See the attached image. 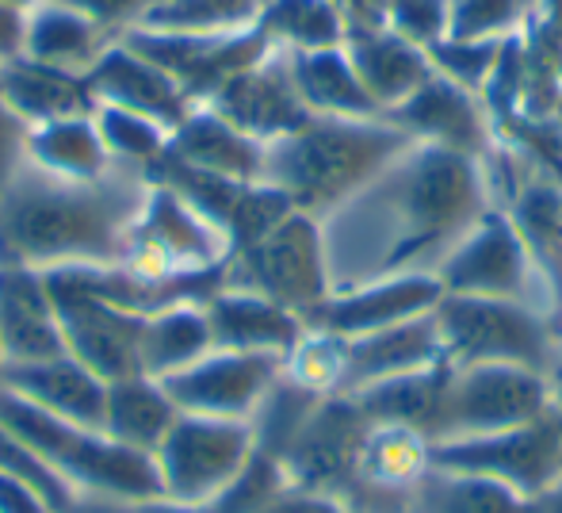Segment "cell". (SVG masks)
I'll return each instance as SVG.
<instances>
[{
  "instance_id": "cell-1",
  "label": "cell",
  "mask_w": 562,
  "mask_h": 513,
  "mask_svg": "<svg viewBox=\"0 0 562 513\" xmlns=\"http://www.w3.org/2000/svg\"><path fill=\"white\" fill-rule=\"evenodd\" d=\"M149 185L115 165L100 180H61L23 161L0 196V260L38 272L66 265H115Z\"/></svg>"
},
{
  "instance_id": "cell-2",
  "label": "cell",
  "mask_w": 562,
  "mask_h": 513,
  "mask_svg": "<svg viewBox=\"0 0 562 513\" xmlns=\"http://www.w3.org/2000/svg\"><path fill=\"white\" fill-rule=\"evenodd\" d=\"M363 196L375 200V208H383L391 219V242L363 280L437 272L440 260L494 208L474 157L425 142L409 146Z\"/></svg>"
},
{
  "instance_id": "cell-3",
  "label": "cell",
  "mask_w": 562,
  "mask_h": 513,
  "mask_svg": "<svg viewBox=\"0 0 562 513\" xmlns=\"http://www.w3.org/2000/svg\"><path fill=\"white\" fill-rule=\"evenodd\" d=\"M409 146L406 131L379 120L311 115L299 131L265 146V185L280 188L295 211L326 223L363 196Z\"/></svg>"
},
{
  "instance_id": "cell-4",
  "label": "cell",
  "mask_w": 562,
  "mask_h": 513,
  "mask_svg": "<svg viewBox=\"0 0 562 513\" xmlns=\"http://www.w3.org/2000/svg\"><path fill=\"white\" fill-rule=\"evenodd\" d=\"M0 425L35 448L77 494H104L123 502L165 499L161 476L149 453L119 445L100 430H85L66 417L46 414L8 387H0Z\"/></svg>"
},
{
  "instance_id": "cell-5",
  "label": "cell",
  "mask_w": 562,
  "mask_h": 513,
  "mask_svg": "<svg viewBox=\"0 0 562 513\" xmlns=\"http://www.w3.org/2000/svg\"><path fill=\"white\" fill-rule=\"evenodd\" d=\"M440 349L451 368L467 365H513L559 376L562 342L551 330L548 314L528 299H479V295H440L432 306Z\"/></svg>"
},
{
  "instance_id": "cell-6",
  "label": "cell",
  "mask_w": 562,
  "mask_h": 513,
  "mask_svg": "<svg viewBox=\"0 0 562 513\" xmlns=\"http://www.w3.org/2000/svg\"><path fill=\"white\" fill-rule=\"evenodd\" d=\"M226 288L257 291L303 319L334 291V268L322 219L291 211L252 246L226 257Z\"/></svg>"
},
{
  "instance_id": "cell-7",
  "label": "cell",
  "mask_w": 562,
  "mask_h": 513,
  "mask_svg": "<svg viewBox=\"0 0 562 513\" xmlns=\"http://www.w3.org/2000/svg\"><path fill=\"white\" fill-rule=\"evenodd\" d=\"M252 453L257 445L249 422L180 414L154 453L161 494L188 506H207L241 476Z\"/></svg>"
},
{
  "instance_id": "cell-8",
  "label": "cell",
  "mask_w": 562,
  "mask_h": 513,
  "mask_svg": "<svg viewBox=\"0 0 562 513\" xmlns=\"http://www.w3.org/2000/svg\"><path fill=\"white\" fill-rule=\"evenodd\" d=\"M555 380L513 365H467L451 368L437 414V440L479 437L528 425L551 410Z\"/></svg>"
},
{
  "instance_id": "cell-9",
  "label": "cell",
  "mask_w": 562,
  "mask_h": 513,
  "mask_svg": "<svg viewBox=\"0 0 562 513\" xmlns=\"http://www.w3.org/2000/svg\"><path fill=\"white\" fill-rule=\"evenodd\" d=\"M226 257L223 234L207 219L195 215L169 188L149 185L138 219L126 234L123 257L115 265H123L134 276H146V280H177V276L226 265Z\"/></svg>"
},
{
  "instance_id": "cell-10",
  "label": "cell",
  "mask_w": 562,
  "mask_h": 513,
  "mask_svg": "<svg viewBox=\"0 0 562 513\" xmlns=\"http://www.w3.org/2000/svg\"><path fill=\"white\" fill-rule=\"evenodd\" d=\"M432 464L467 476H486L517 494H536L562 476V425L543 414L528 425L479 437H451L432 445Z\"/></svg>"
},
{
  "instance_id": "cell-11",
  "label": "cell",
  "mask_w": 562,
  "mask_h": 513,
  "mask_svg": "<svg viewBox=\"0 0 562 513\" xmlns=\"http://www.w3.org/2000/svg\"><path fill=\"white\" fill-rule=\"evenodd\" d=\"M123 43L154 66H161L195 108L211 104L226 81H234L241 69L257 66L276 51L257 23L245 31H226V35H177V31L131 27Z\"/></svg>"
},
{
  "instance_id": "cell-12",
  "label": "cell",
  "mask_w": 562,
  "mask_h": 513,
  "mask_svg": "<svg viewBox=\"0 0 562 513\" xmlns=\"http://www.w3.org/2000/svg\"><path fill=\"white\" fill-rule=\"evenodd\" d=\"M368 433L371 422L352 394H326L280 460L288 487L348 499L360 476Z\"/></svg>"
},
{
  "instance_id": "cell-13",
  "label": "cell",
  "mask_w": 562,
  "mask_h": 513,
  "mask_svg": "<svg viewBox=\"0 0 562 513\" xmlns=\"http://www.w3.org/2000/svg\"><path fill=\"white\" fill-rule=\"evenodd\" d=\"M54 306H58L61 342L74 360H81L89 372L104 383L142 376V326L146 319L131 314L92 291L77 288L61 272H46Z\"/></svg>"
},
{
  "instance_id": "cell-14",
  "label": "cell",
  "mask_w": 562,
  "mask_h": 513,
  "mask_svg": "<svg viewBox=\"0 0 562 513\" xmlns=\"http://www.w3.org/2000/svg\"><path fill=\"white\" fill-rule=\"evenodd\" d=\"M437 280L445 295L528 299V283L536 280V272L513 219L502 208H490L437 265Z\"/></svg>"
},
{
  "instance_id": "cell-15",
  "label": "cell",
  "mask_w": 562,
  "mask_h": 513,
  "mask_svg": "<svg viewBox=\"0 0 562 513\" xmlns=\"http://www.w3.org/2000/svg\"><path fill=\"white\" fill-rule=\"evenodd\" d=\"M440 295L445 288H440L437 272H398L379 276V280L337 283L314 311L303 314V326L337 337H363L398 326V322L422 319L440 303Z\"/></svg>"
},
{
  "instance_id": "cell-16",
  "label": "cell",
  "mask_w": 562,
  "mask_h": 513,
  "mask_svg": "<svg viewBox=\"0 0 562 513\" xmlns=\"http://www.w3.org/2000/svg\"><path fill=\"white\" fill-rule=\"evenodd\" d=\"M283 357L272 353H229L211 349L184 372L165 376L161 387L177 402L180 414H207L229 417V422H249L265 391L280 380Z\"/></svg>"
},
{
  "instance_id": "cell-17",
  "label": "cell",
  "mask_w": 562,
  "mask_h": 513,
  "mask_svg": "<svg viewBox=\"0 0 562 513\" xmlns=\"http://www.w3.org/2000/svg\"><path fill=\"white\" fill-rule=\"evenodd\" d=\"M383 120L394 123L398 131H406L414 142L451 149V154H467L474 161H482L490 154V146L497 142L494 123H490L479 92L459 89L456 81H448L440 74H432L398 108L383 112Z\"/></svg>"
},
{
  "instance_id": "cell-18",
  "label": "cell",
  "mask_w": 562,
  "mask_h": 513,
  "mask_svg": "<svg viewBox=\"0 0 562 513\" xmlns=\"http://www.w3.org/2000/svg\"><path fill=\"white\" fill-rule=\"evenodd\" d=\"M207 108L223 115L226 123H234L237 131H245L249 138L265 142V146L311 120V108L299 97L283 51H272L257 66L241 69L234 81L218 89V97Z\"/></svg>"
},
{
  "instance_id": "cell-19",
  "label": "cell",
  "mask_w": 562,
  "mask_h": 513,
  "mask_svg": "<svg viewBox=\"0 0 562 513\" xmlns=\"http://www.w3.org/2000/svg\"><path fill=\"white\" fill-rule=\"evenodd\" d=\"M0 349L8 365H31L66 353L46 272L15 260H0Z\"/></svg>"
},
{
  "instance_id": "cell-20",
  "label": "cell",
  "mask_w": 562,
  "mask_h": 513,
  "mask_svg": "<svg viewBox=\"0 0 562 513\" xmlns=\"http://www.w3.org/2000/svg\"><path fill=\"white\" fill-rule=\"evenodd\" d=\"M89 81L100 104L146 115V120L161 123L169 134L177 131L180 123L188 120V112L195 108L192 100H188V92L180 89L161 66H154V62L142 58L138 51H131L123 38L100 54V62L89 69Z\"/></svg>"
},
{
  "instance_id": "cell-21",
  "label": "cell",
  "mask_w": 562,
  "mask_h": 513,
  "mask_svg": "<svg viewBox=\"0 0 562 513\" xmlns=\"http://www.w3.org/2000/svg\"><path fill=\"white\" fill-rule=\"evenodd\" d=\"M0 387H8V391L20 394V399L35 402L46 414L104 433L108 383L100 380L97 372H89L81 360L69 357V353L31 360V365H8Z\"/></svg>"
},
{
  "instance_id": "cell-22",
  "label": "cell",
  "mask_w": 562,
  "mask_h": 513,
  "mask_svg": "<svg viewBox=\"0 0 562 513\" xmlns=\"http://www.w3.org/2000/svg\"><path fill=\"white\" fill-rule=\"evenodd\" d=\"M345 342H348V357H345L340 394H356L371 383L394 380V376H406V372H422V368L445 360L432 311L422 314V319L398 322V326L375 330V334L345 337Z\"/></svg>"
},
{
  "instance_id": "cell-23",
  "label": "cell",
  "mask_w": 562,
  "mask_h": 513,
  "mask_svg": "<svg viewBox=\"0 0 562 513\" xmlns=\"http://www.w3.org/2000/svg\"><path fill=\"white\" fill-rule=\"evenodd\" d=\"M203 311H207L215 349H229V353H272V357H288L299 337L306 334L303 319L295 311L257 295V291L223 288L203 303Z\"/></svg>"
},
{
  "instance_id": "cell-24",
  "label": "cell",
  "mask_w": 562,
  "mask_h": 513,
  "mask_svg": "<svg viewBox=\"0 0 562 513\" xmlns=\"http://www.w3.org/2000/svg\"><path fill=\"white\" fill-rule=\"evenodd\" d=\"M0 92L27 127L54 120H81V115H97L100 108L89 74L46 66L27 54L0 66Z\"/></svg>"
},
{
  "instance_id": "cell-25",
  "label": "cell",
  "mask_w": 562,
  "mask_h": 513,
  "mask_svg": "<svg viewBox=\"0 0 562 513\" xmlns=\"http://www.w3.org/2000/svg\"><path fill=\"white\" fill-rule=\"evenodd\" d=\"M345 51L352 69L360 74L368 97L375 100L379 115L398 108L406 97H414L425 81L432 77V62L422 46L406 43L391 27H363L348 31Z\"/></svg>"
},
{
  "instance_id": "cell-26",
  "label": "cell",
  "mask_w": 562,
  "mask_h": 513,
  "mask_svg": "<svg viewBox=\"0 0 562 513\" xmlns=\"http://www.w3.org/2000/svg\"><path fill=\"white\" fill-rule=\"evenodd\" d=\"M165 149L172 157H180V161L195 165V169L218 172V177L229 180H245V185H257L265 177V142L237 131L234 123H226L207 104L188 112V120L169 134V146Z\"/></svg>"
},
{
  "instance_id": "cell-27",
  "label": "cell",
  "mask_w": 562,
  "mask_h": 513,
  "mask_svg": "<svg viewBox=\"0 0 562 513\" xmlns=\"http://www.w3.org/2000/svg\"><path fill=\"white\" fill-rule=\"evenodd\" d=\"M288 54V51H283ZM291 77L311 108V115H337V120H379L375 100L368 97L360 74L348 62L345 43L322 46V51H291L288 54Z\"/></svg>"
},
{
  "instance_id": "cell-28",
  "label": "cell",
  "mask_w": 562,
  "mask_h": 513,
  "mask_svg": "<svg viewBox=\"0 0 562 513\" xmlns=\"http://www.w3.org/2000/svg\"><path fill=\"white\" fill-rule=\"evenodd\" d=\"M115 43H119L115 35H108L89 15L74 12L61 0H43V4H35L27 12V43H23V54L35 62H46V66L89 74L100 62V54Z\"/></svg>"
},
{
  "instance_id": "cell-29",
  "label": "cell",
  "mask_w": 562,
  "mask_h": 513,
  "mask_svg": "<svg viewBox=\"0 0 562 513\" xmlns=\"http://www.w3.org/2000/svg\"><path fill=\"white\" fill-rule=\"evenodd\" d=\"M177 417V402L169 399V391L154 376H126V380L108 383L104 433L119 445L154 456Z\"/></svg>"
},
{
  "instance_id": "cell-30",
  "label": "cell",
  "mask_w": 562,
  "mask_h": 513,
  "mask_svg": "<svg viewBox=\"0 0 562 513\" xmlns=\"http://www.w3.org/2000/svg\"><path fill=\"white\" fill-rule=\"evenodd\" d=\"M451 365H429L422 372H406L394 376V380L371 383L363 391H356L352 399L360 402V410L368 414L371 425H406L417 430L425 437H437V414H440V399H445Z\"/></svg>"
},
{
  "instance_id": "cell-31",
  "label": "cell",
  "mask_w": 562,
  "mask_h": 513,
  "mask_svg": "<svg viewBox=\"0 0 562 513\" xmlns=\"http://www.w3.org/2000/svg\"><path fill=\"white\" fill-rule=\"evenodd\" d=\"M525 108L520 120H551L562 97V0H532L520 27Z\"/></svg>"
},
{
  "instance_id": "cell-32",
  "label": "cell",
  "mask_w": 562,
  "mask_h": 513,
  "mask_svg": "<svg viewBox=\"0 0 562 513\" xmlns=\"http://www.w3.org/2000/svg\"><path fill=\"white\" fill-rule=\"evenodd\" d=\"M27 161L61 180H100L115 169L92 115L54 120L27 131Z\"/></svg>"
},
{
  "instance_id": "cell-33",
  "label": "cell",
  "mask_w": 562,
  "mask_h": 513,
  "mask_svg": "<svg viewBox=\"0 0 562 513\" xmlns=\"http://www.w3.org/2000/svg\"><path fill=\"white\" fill-rule=\"evenodd\" d=\"M402 513H525V494L486 476H467L432 464L406 491Z\"/></svg>"
},
{
  "instance_id": "cell-34",
  "label": "cell",
  "mask_w": 562,
  "mask_h": 513,
  "mask_svg": "<svg viewBox=\"0 0 562 513\" xmlns=\"http://www.w3.org/2000/svg\"><path fill=\"white\" fill-rule=\"evenodd\" d=\"M211 349H215V337H211L207 311L200 303L157 311L142 326V376L165 380L172 372H184Z\"/></svg>"
},
{
  "instance_id": "cell-35",
  "label": "cell",
  "mask_w": 562,
  "mask_h": 513,
  "mask_svg": "<svg viewBox=\"0 0 562 513\" xmlns=\"http://www.w3.org/2000/svg\"><path fill=\"white\" fill-rule=\"evenodd\" d=\"M257 27L276 51H322L345 43V15L329 0H265Z\"/></svg>"
},
{
  "instance_id": "cell-36",
  "label": "cell",
  "mask_w": 562,
  "mask_h": 513,
  "mask_svg": "<svg viewBox=\"0 0 562 513\" xmlns=\"http://www.w3.org/2000/svg\"><path fill=\"white\" fill-rule=\"evenodd\" d=\"M322 399H326V394L311 391V387L291 380L288 372H280V380L268 387L265 399L257 402V410H252V417H249L257 453L280 464L283 453L291 448V440L299 437V430H303L306 417L318 410Z\"/></svg>"
},
{
  "instance_id": "cell-37",
  "label": "cell",
  "mask_w": 562,
  "mask_h": 513,
  "mask_svg": "<svg viewBox=\"0 0 562 513\" xmlns=\"http://www.w3.org/2000/svg\"><path fill=\"white\" fill-rule=\"evenodd\" d=\"M265 0H157L138 27L177 35H226L257 23Z\"/></svg>"
},
{
  "instance_id": "cell-38",
  "label": "cell",
  "mask_w": 562,
  "mask_h": 513,
  "mask_svg": "<svg viewBox=\"0 0 562 513\" xmlns=\"http://www.w3.org/2000/svg\"><path fill=\"white\" fill-rule=\"evenodd\" d=\"M92 120H97V131H100V138H104L112 161L126 165V169H146V165H154L157 157L165 154V146H169V131H165L161 123L146 120V115L100 104Z\"/></svg>"
},
{
  "instance_id": "cell-39",
  "label": "cell",
  "mask_w": 562,
  "mask_h": 513,
  "mask_svg": "<svg viewBox=\"0 0 562 513\" xmlns=\"http://www.w3.org/2000/svg\"><path fill=\"white\" fill-rule=\"evenodd\" d=\"M345 357H348L345 337L306 330L295 342V349L283 357V372L318 394H340V383H345Z\"/></svg>"
},
{
  "instance_id": "cell-40",
  "label": "cell",
  "mask_w": 562,
  "mask_h": 513,
  "mask_svg": "<svg viewBox=\"0 0 562 513\" xmlns=\"http://www.w3.org/2000/svg\"><path fill=\"white\" fill-rule=\"evenodd\" d=\"M505 38H440V43H432L425 54H429V62H432V74L448 77L459 89L479 92L482 97Z\"/></svg>"
},
{
  "instance_id": "cell-41",
  "label": "cell",
  "mask_w": 562,
  "mask_h": 513,
  "mask_svg": "<svg viewBox=\"0 0 562 513\" xmlns=\"http://www.w3.org/2000/svg\"><path fill=\"white\" fill-rule=\"evenodd\" d=\"M525 0H448L445 38H505L525 27Z\"/></svg>"
},
{
  "instance_id": "cell-42",
  "label": "cell",
  "mask_w": 562,
  "mask_h": 513,
  "mask_svg": "<svg viewBox=\"0 0 562 513\" xmlns=\"http://www.w3.org/2000/svg\"><path fill=\"white\" fill-rule=\"evenodd\" d=\"M383 20L394 35L429 51L448 35V0H386Z\"/></svg>"
},
{
  "instance_id": "cell-43",
  "label": "cell",
  "mask_w": 562,
  "mask_h": 513,
  "mask_svg": "<svg viewBox=\"0 0 562 513\" xmlns=\"http://www.w3.org/2000/svg\"><path fill=\"white\" fill-rule=\"evenodd\" d=\"M61 4L89 15V20L97 23V27H104L108 35L123 38L126 31L138 27V23L146 20V12L157 4V0H61Z\"/></svg>"
},
{
  "instance_id": "cell-44",
  "label": "cell",
  "mask_w": 562,
  "mask_h": 513,
  "mask_svg": "<svg viewBox=\"0 0 562 513\" xmlns=\"http://www.w3.org/2000/svg\"><path fill=\"white\" fill-rule=\"evenodd\" d=\"M27 131L31 127L12 112V104L0 92V196L12 185L15 172L23 169V161H27Z\"/></svg>"
},
{
  "instance_id": "cell-45",
  "label": "cell",
  "mask_w": 562,
  "mask_h": 513,
  "mask_svg": "<svg viewBox=\"0 0 562 513\" xmlns=\"http://www.w3.org/2000/svg\"><path fill=\"white\" fill-rule=\"evenodd\" d=\"M260 513H356L345 499L334 494H314V491H299V487H283L272 502Z\"/></svg>"
},
{
  "instance_id": "cell-46",
  "label": "cell",
  "mask_w": 562,
  "mask_h": 513,
  "mask_svg": "<svg viewBox=\"0 0 562 513\" xmlns=\"http://www.w3.org/2000/svg\"><path fill=\"white\" fill-rule=\"evenodd\" d=\"M0 513H58V510H54L43 494L31 491L27 483H20V479L0 471Z\"/></svg>"
},
{
  "instance_id": "cell-47",
  "label": "cell",
  "mask_w": 562,
  "mask_h": 513,
  "mask_svg": "<svg viewBox=\"0 0 562 513\" xmlns=\"http://www.w3.org/2000/svg\"><path fill=\"white\" fill-rule=\"evenodd\" d=\"M27 43V12L12 4H0V66L15 62Z\"/></svg>"
},
{
  "instance_id": "cell-48",
  "label": "cell",
  "mask_w": 562,
  "mask_h": 513,
  "mask_svg": "<svg viewBox=\"0 0 562 513\" xmlns=\"http://www.w3.org/2000/svg\"><path fill=\"white\" fill-rule=\"evenodd\" d=\"M329 4L345 15V35L348 31H363V27H386V20H383L386 0H329Z\"/></svg>"
},
{
  "instance_id": "cell-49",
  "label": "cell",
  "mask_w": 562,
  "mask_h": 513,
  "mask_svg": "<svg viewBox=\"0 0 562 513\" xmlns=\"http://www.w3.org/2000/svg\"><path fill=\"white\" fill-rule=\"evenodd\" d=\"M69 513H138V502L104 499V494H77Z\"/></svg>"
},
{
  "instance_id": "cell-50",
  "label": "cell",
  "mask_w": 562,
  "mask_h": 513,
  "mask_svg": "<svg viewBox=\"0 0 562 513\" xmlns=\"http://www.w3.org/2000/svg\"><path fill=\"white\" fill-rule=\"evenodd\" d=\"M525 513H562V476L555 479V483L543 487V491L528 494Z\"/></svg>"
},
{
  "instance_id": "cell-51",
  "label": "cell",
  "mask_w": 562,
  "mask_h": 513,
  "mask_svg": "<svg viewBox=\"0 0 562 513\" xmlns=\"http://www.w3.org/2000/svg\"><path fill=\"white\" fill-rule=\"evenodd\" d=\"M138 513H215V510L188 506V502H172V499H149V502H138Z\"/></svg>"
},
{
  "instance_id": "cell-52",
  "label": "cell",
  "mask_w": 562,
  "mask_h": 513,
  "mask_svg": "<svg viewBox=\"0 0 562 513\" xmlns=\"http://www.w3.org/2000/svg\"><path fill=\"white\" fill-rule=\"evenodd\" d=\"M551 414H555L559 425H562V380H555V394H551Z\"/></svg>"
},
{
  "instance_id": "cell-53",
  "label": "cell",
  "mask_w": 562,
  "mask_h": 513,
  "mask_svg": "<svg viewBox=\"0 0 562 513\" xmlns=\"http://www.w3.org/2000/svg\"><path fill=\"white\" fill-rule=\"evenodd\" d=\"M0 4H12V8H23V12H31V8L43 4V0H0Z\"/></svg>"
},
{
  "instance_id": "cell-54",
  "label": "cell",
  "mask_w": 562,
  "mask_h": 513,
  "mask_svg": "<svg viewBox=\"0 0 562 513\" xmlns=\"http://www.w3.org/2000/svg\"><path fill=\"white\" fill-rule=\"evenodd\" d=\"M4 368H8V360H4V349H0V380H4Z\"/></svg>"
},
{
  "instance_id": "cell-55",
  "label": "cell",
  "mask_w": 562,
  "mask_h": 513,
  "mask_svg": "<svg viewBox=\"0 0 562 513\" xmlns=\"http://www.w3.org/2000/svg\"><path fill=\"white\" fill-rule=\"evenodd\" d=\"M555 380H562V365H559V376H555Z\"/></svg>"
},
{
  "instance_id": "cell-56",
  "label": "cell",
  "mask_w": 562,
  "mask_h": 513,
  "mask_svg": "<svg viewBox=\"0 0 562 513\" xmlns=\"http://www.w3.org/2000/svg\"><path fill=\"white\" fill-rule=\"evenodd\" d=\"M525 4H528V8H532V0H525Z\"/></svg>"
}]
</instances>
